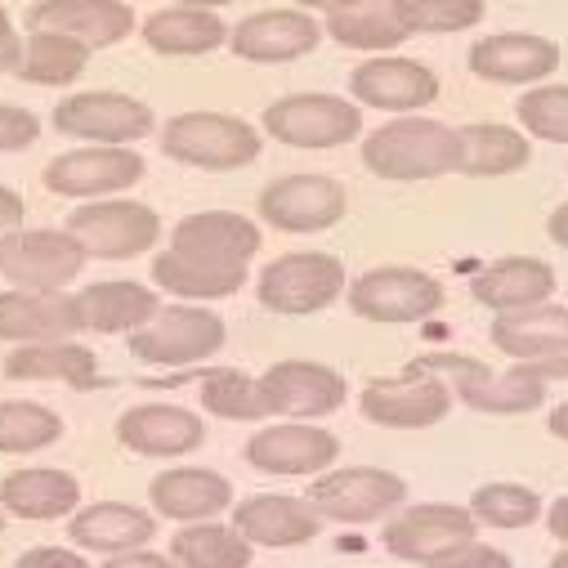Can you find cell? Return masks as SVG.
Instances as JSON below:
<instances>
[{"label": "cell", "mask_w": 568, "mask_h": 568, "mask_svg": "<svg viewBox=\"0 0 568 568\" xmlns=\"http://www.w3.org/2000/svg\"><path fill=\"white\" fill-rule=\"evenodd\" d=\"M255 211L277 233H323L345 220L349 197L332 175H282L260 193Z\"/></svg>", "instance_id": "12"}, {"label": "cell", "mask_w": 568, "mask_h": 568, "mask_svg": "<svg viewBox=\"0 0 568 568\" xmlns=\"http://www.w3.org/2000/svg\"><path fill=\"white\" fill-rule=\"evenodd\" d=\"M287 149H341L363 134V108L341 94H287L260 121Z\"/></svg>", "instance_id": "8"}, {"label": "cell", "mask_w": 568, "mask_h": 568, "mask_svg": "<svg viewBox=\"0 0 568 568\" xmlns=\"http://www.w3.org/2000/svg\"><path fill=\"white\" fill-rule=\"evenodd\" d=\"M144 45L153 54H166V59H197V54H211L229 41V28L220 14L211 10H189V6H166L158 14L144 19Z\"/></svg>", "instance_id": "34"}, {"label": "cell", "mask_w": 568, "mask_h": 568, "mask_svg": "<svg viewBox=\"0 0 568 568\" xmlns=\"http://www.w3.org/2000/svg\"><path fill=\"white\" fill-rule=\"evenodd\" d=\"M233 528L242 532L246 546H305L323 532V515L305 497L260 493V497L237 501Z\"/></svg>", "instance_id": "24"}, {"label": "cell", "mask_w": 568, "mask_h": 568, "mask_svg": "<svg viewBox=\"0 0 568 568\" xmlns=\"http://www.w3.org/2000/svg\"><path fill=\"white\" fill-rule=\"evenodd\" d=\"M153 532H158V519L139 506H125V501H94L68 519V537L81 550H99V555L144 550L153 541Z\"/></svg>", "instance_id": "30"}, {"label": "cell", "mask_w": 568, "mask_h": 568, "mask_svg": "<svg viewBox=\"0 0 568 568\" xmlns=\"http://www.w3.org/2000/svg\"><path fill=\"white\" fill-rule=\"evenodd\" d=\"M475 515L466 506H448V501H425V506H407L394 510V519H385V546L389 555L407 559V564H430L435 555L475 541Z\"/></svg>", "instance_id": "18"}, {"label": "cell", "mask_w": 568, "mask_h": 568, "mask_svg": "<svg viewBox=\"0 0 568 568\" xmlns=\"http://www.w3.org/2000/svg\"><path fill=\"white\" fill-rule=\"evenodd\" d=\"M354 6H363V0H296V10H323V14H341V10H354Z\"/></svg>", "instance_id": "53"}, {"label": "cell", "mask_w": 568, "mask_h": 568, "mask_svg": "<svg viewBox=\"0 0 568 568\" xmlns=\"http://www.w3.org/2000/svg\"><path fill=\"white\" fill-rule=\"evenodd\" d=\"M358 407L372 425H385V430H425V425H439L453 412V389L444 376H425L407 367L403 376L367 381Z\"/></svg>", "instance_id": "13"}, {"label": "cell", "mask_w": 568, "mask_h": 568, "mask_svg": "<svg viewBox=\"0 0 568 568\" xmlns=\"http://www.w3.org/2000/svg\"><path fill=\"white\" fill-rule=\"evenodd\" d=\"M85 68H90V50L81 41H68L54 32H28L14 72L28 85H72Z\"/></svg>", "instance_id": "38"}, {"label": "cell", "mask_w": 568, "mask_h": 568, "mask_svg": "<svg viewBox=\"0 0 568 568\" xmlns=\"http://www.w3.org/2000/svg\"><path fill=\"white\" fill-rule=\"evenodd\" d=\"M345 292V264L327 251H292V255H277L260 268L255 282V296L268 314L282 318H305L327 310L336 296Z\"/></svg>", "instance_id": "4"}, {"label": "cell", "mask_w": 568, "mask_h": 568, "mask_svg": "<svg viewBox=\"0 0 568 568\" xmlns=\"http://www.w3.org/2000/svg\"><path fill=\"white\" fill-rule=\"evenodd\" d=\"M19 54H23V41H19V32L0 37V72H14V68H19Z\"/></svg>", "instance_id": "52"}, {"label": "cell", "mask_w": 568, "mask_h": 568, "mask_svg": "<svg viewBox=\"0 0 568 568\" xmlns=\"http://www.w3.org/2000/svg\"><path fill=\"white\" fill-rule=\"evenodd\" d=\"M59 435H63V420L45 403H32V398H6L0 403V453L6 457L41 453V448L59 444Z\"/></svg>", "instance_id": "39"}, {"label": "cell", "mask_w": 568, "mask_h": 568, "mask_svg": "<svg viewBox=\"0 0 568 568\" xmlns=\"http://www.w3.org/2000/svg\"><path fill=\"white\" fill-rule=\"evenodd\" d=\"M144 158L134 149H72L63 158H54L45 171H41V184L54 193V197H112V193H125L144 180Z\"/></svg>", "instance_id": "17"}, {"label": "cell", "mask_w": 568, "mask_h": 568, "mask_svg": "<svg viewBox=\"0 0 568 568\" xmlns=\"http://www.w3.org/2000/svg\"><path fill=\"white\" fill-rule=\"evenodd\" d=\"M488 341L515 363H546L568 358V310L564 305H532L519 314H497Z\"/></svg>", "instance_id": "28"}, {"label": "cell", "mask_w": 568, "mask_h": 568, "mask_svg": "<svg viewBox=\"0 0 568 568\" xmlns=\"http://www.w3.org/2000/svg\"><path fill=\"white\" fill-rule=\"evenodd\" d=\"M532 158L528 134H519L515 125L501 121H475L457 130V175L470 180H497V175H515L524 171Z\"/></svg>", "instance_id": "32"}, {"label": "cell", "mask_w": 568, "mask_h": 568, "mask_svg": "<svg viewBox=\"0 0 568 568\" xmlns=\"http://www.w3.org/2000/svg\"><path fill=\"white\" fill-rule=\"evenodd\" d=\"M550 435L568 444V403H559V407L550 412Z\"/></svg>", "instance_id": "54"}, {"label": "cell", "mask_w": 568, "mask_h": 568, "mask_svg": "<svg viewBox=\"0 0 568 568\" xmlns=\"http://www.w3.org/2000/svg\"><path fill=\"white\" fill-rule=\"evenodd\" d=\"M260 242H264L260 224L237 211H197V215H184L171 233V251L215 260V264H251Z\"/></svg>", "instance_id": "26"}, {"label": "cell", "mask_w": 568, "mask_h": 568, "mask_svg": "<svg viewBox=\"0 0 568 568\" xmlns=\"http://www.w3.org/2000/svg\"><path fill=\"white\" fill-rule=\"evenodd\" d=\"M14 568H90L85 555H72L68 546H32L19 555Z\"/></svg>", "instance_id": "46"}, {"label": "cell", "mask_w": 568, "mask_h": 568, "mask_svg": "<svg viewBox=\"0 0 568 568\" xmlns=\"http://www.w3.org/2000/svg\"><path fill=\"white\" fill-rule=\"evenodd\" d=\"M153 287L180 296V301H224L246 287V264H215L180 251H158L153 255Z\"/></svg>", "instance_id": "33"}, {"label": "cell", "mask_w": 568, "mask_h": 568, "mask_svg": "<svg viewBox=\"0 0 568 568\" xmlns=\"http://www.w3.org/2000/svg\"><path fill=\"white\" fill-rule=\"evenodd\" d=\"M546 233H550V242H555V246H564V251H568V202L550 211V220H546Z\"/></svg>", "instance_id": "51"}, {"label": "cell", "mask_w": 568, "mask_h": 568, "mask_svg": "<svg viewBox=\"0 0 568 568\" xmlns=\"http://www.w3.org/2000/svg\"><path fill=\"white\" fill-rule=\"evenodd\" d=\"M559 68V45L537 32H497L470 45V72L493 85H537Z\"/></svg>", "instance_id": "22"}, {"label": "cell", "mask_w": 568, "mask_h": 568, "mask_svg": "<svg viewBox=\"0 0 568 568\" xmlns=\"http://www.w3.org/2000/svg\"><path fill=\"white\" fill-rule=\"evenodd\" d=\"M23 220H28V202H23V193L10 189V184H0V242L14 237V233L23 229Z\"/></svg>", "instance_id": "47"}, {"label": "cell", "mask_w": 568, "mask_h": 568, "mask_svg": "<svg viewBox=\"0 0 568 568\" xmlns=\"http://www.w3.org/2000/svg\"><path fill=\"white\" fill-rule=\"evenodd\" d=\"M149 501L162 519H180V524H206L215 515H224L233 506V484L215 470L202 466H180L166 470L149 484Z\"/></svg>", "instance_id": "27"}, {"label": "cell", "mask_w": 568, "mask_h": 568, "mask_svg": "<svg viewBox=\"0 0 568 568\" xmlns=\"http://www.w3.org/2000/svg\"><path fill=\"white\" fill-rule=\"evenodd\" d=\"M519 125L546 144H568V85H532L515 103Z\"/></svg>", "instance_id": "43"}, {"label": "cell", "mask_w": 568, "mask_h": 568, "mask_svg": "<svg viewBox=\"0 0 568 568\" xmlns=\"http://www.w3.org/2000/svg\"><path fill=\"white\" fill-rule=\"evenodd\" d=\"M420 568H515V564H510L506 550H497V546H488V541L475 537V541H462V546L435 555L430 564H420Z\"/></svg>", "instance_id": "45"}, {"label": "cell", "mask_w": 568, "mask_h": 568, "mask_svg": "<svg viewBox=\"0 0 568 568\" xmlns=\"http://www.w3.org/2000/svg\"><path fill=\"white\" fill-rule=\"evenodd\" d=\"M546 528H550V537H559V541L568 546V497H559V501L546 510Z\"/></svg>", "instance_id": "49"}, {"label": "cell", "mask_w": 568, "mask_h": 568, "mask_svg": "<svg viewBox=\"0 0 568 568\" xmlns=\"http://www.w3.org/2000/svg\"><path fill=\"white\" fill-rule=\"evenodd\" d=\"M68 233L81 242L90 260H134L158 246L162 215L130 197H103V202H81L68 215Z\"/></svg>", "instance_id": "7"}, {"label": "cell", "mask_w": 568, "mask_h": 568, "mask_svg": "<svg viewBox=\"0 0 568 568\" xmlns=\"http://www.w3.org/2000/svg\"><path fill=\"white\" fill-rule=\"evenodd\" d=\"M537 381H568V358H546V363H524Z\"/></svg>", "instance_id": "50"}, {"label": "cell", "mask_w": 568, "mask_h": 568, "mask_svg": "<svg viewBox=\"0 0 568 568\" xmlns=\"http://www.w3.org/2000/svg\"><path fill=\"white\" fill-rule=\"evenodd\" d=\"M0 510L14 519H68L81 510V484L68 470L28 466L0 479Z\"/></svg>", "instance_id": "31"}, {"label": "cell", "mask_w": 568, "mask_h": 568, "mask_svg": "<svg viewBox=\"0 0 568 568\" xmlns=\"http://www.w3.org/2000/svg\"><path fill=\"white\" fill-rule=\"evenodd\" d=\"M0 532H6V510H0Z\"/></svg>", "instance_id": "58"}, {"label": "cell", "mask_w": 568, "mask_h": 568, "mask_svg": "<svg viewBox=\"0 0 568 568\" xmlns=\"http://www.w3.org/2000/svg\"><path fill=\"white\" fill-rule=\"evenodd\" d=\"M175 6H189V10H224V6H233V0H175Z\"/></svg>", "instance_id": "55"}, {"label": "cell", "mask_w": 568, "mask_h": 568, "mask_svg": "<svg viewBox=\"0 0 568 568\" xmlns=\"http://www.w3.org/2000/svg\"><path fill=\"white\" fill-rule=\"evenodd\" d=\"M349 94L358 108L376 112H398L412 116L439 99V72L425 68L420 59H398V54H376L349 72Z\"/></svg>", "instance_id": "16"}, {"label": "cell", "mask_w": 568, "mask_h": 568, "mask_svg": "<svg viewBox=\"0 0 568 568\" xmlns=\"http://www.w3.org/2000/svg\"><path fill=\"white\" fill-rule=\"evenodd\" d=\"M470 515H475V524H488V528H528V524H537V515H541V497L532 493V488H524V484H510V479H501V484H484V488H475V497H470V506H466Z\"/></svg>", "instance_id": "42"}, {"label": "cell", "mask_w": 568, "mask_h": 568, "mask_svg": "<svg viewBox=\"0 0 568 568\" xmlns=\"http://www.w3.org/2000/svg\"><path fill=\"white\" fill-rule=\"evenodd\" d=\"M349 310L367 323H420L444 310V282L425 268L381 264L349 282Z\"/></svg>", "instance_id": "9"}, {"label": "cell", "mask_w": 568, "mask_h": 568, "mask_svg": "<svg viewBox=\"0 0 568 568\" xmlns=\"http://www.w3.org/2000/svg\"><path fill=\"white\" fill-rule=\"evenodd\" d=\"M77 310H81V327L85 332H99V336H116V332H139L158 310V292L144 287V282H130V277H116V282H90V287L77 292Z\"/></svg>", "instance_id": "29"}, {"label": "cell", "mask_w": 568, "mask_h": 568, "mask_svg": "<svg viewBox=\"0 0 568 568\" xmlns=\"http://www.w3.org/2000/svg\"><path fill=\"white\" fill-rule=\"evenodd\" d=\"M81 327L77 296L68 292H0V341L14 345H50L72 341Z\"/></svg>", "instance_id": "23"}, {"label": "cell", "mask_w": 568, "mask_h": 568, "mask_svg": "<svg viewBox=\"0 0 568 568\" xmlns=\"http://www.w3.org/2000/svg\"><path fill=\"white\" fill-rule=\"evenodd\" d=\"M323 519L336 524H367V519H385L407 501V484L394 470L381 466H345V470H323L310 484L305 497Z\"/></svg>", "instance_id": "11"}, {"label": "cell", "mask_w": 568, "mask_h": 568, "mask_svg": "<svg viewBox=\"0 0 568 568\" xmlns=\"http://www.w3.org/2000/svg\"><path fill=\"white\" fill-rule=\"evenodd\" d=\"M85 251L68 229H19L0 242V273L14 292H63L81 277Z\"/></svg>", "instance_id": "10"}, {"label": "cell", "mask_w": 568, "mask_h": 568, "mask_svg": "<svg viewBox=\"0 0 568 568\" xmlns=\"http://www.w3.org/2000/svg\"><path fill=\"white\" fill-rule=\"evenodd\" d=\"M6 376L10 381H63L72 389H94L99 385V358L94 349L77 341H50V345H19L6 354Z\"/></svg>", "instance_id": "35"}, {"label": "cell", "mask_w": 568, "mask_h": 568, "mask_svg": "<svg viewBox=\"0 0 568 568\" xmlns=\"http://www.w3.org/2000/svg\"><path fill=\"white\" fill-rule=\"evenodd\" d=\"M28 32H54L85 50H108L134 32V10L125 0H37L28 10Z\"/></svg>", "instance_id": "19"}, {"label": "cell", "mask_w": 568, "mask_h": 568, "mask_svg": "<svg viewBox=\"0 0 568 568\" xmlns=\"http://www.w3.org/2000/svg\"><path fill=\"white\" fill-rule=\"evenodd\" d=\"M407 37H448L484 19V0H389Z\"/></svg>", "instance_id": "41"}, {"label": "cell", "mask_w": 568, "mask_h": 568, "mask_svg": "<svg viewBox=\"0 0 568 568\" xmlns=\"http://www.w3.org/2000/svg\"><path fill=\"white\" fill-rule=\"evenodd\" d=\"M202 407L224 420H268L273 416L260 381L237 367H215L202 376Z\"/></svg>", "instance_id": "40"}, {"label": "cell", "mask_w": 568, "mask_h": 568, "mask_svg": "<svg viewBox=\"0 0 568 568\" xmlns=\"http://www.w3.org/2000/svg\"><path fill=\"white\" fill-rule=\"evenodd\" d=\"M246 466L260 475H323L336 466L341 457V439L323 425H305V420H282V425H264L255 430L242 448Z\"/></svg>", "instance_id": "14"}, {"label": "cell", "mask_w": 568, "mask_h": 568, "mask_svg": "<svg viewBox=\"0 0 568 568\" xmlns=\"http://www.w3.org/2000/svg\"><path fill=\"white\" fill-rule=\"evenodd\" d=\"M10 32H14V23H10V10L0 6V37H10Z\"/></svg>", "instance_id": "56"}, {"label": "cell", "mask_w": 568, "mask_h": 568, "mask_svg": "<svg viewBox=\"0 0 568 568\" xmlns=\"http://www.w3.org/2000/svg\"><path fill=\"white\" fill-rule=\"evenodd\" d=\"M41 139V116L19 108V103H0V153H23Z\"/></svg>", "instance_id": "44"}, {"label": "cell", "mask_w": 568, "mask_h": 568, "mask_svg": "<svg viewBox=\"0 0 568 568\" xmlns=\"http://www.w3.org/2000/svg\"><path fill=\"white\" fill-rule=\"evenodd\" d=\"M116 439L139 457H184L202 448L206 425L197 412L175 403H139L116 416Z\"/></svg>", "instance_id": "21"}, {"label": "cell", "mask_w": 568, "mask_h": 568, "mask_svg": "<svg viewBox=\"0 0 568 568\" xmlns=\"http://www.w3.org/2000/svg\"><path fill=\"white\" fill-rule=\"evenodd\" d=\"M175 568H246L251 546L233 524H189L171 537Z\"/></svg>", "instance_id": "37"}, {"label": "cell", "mask_w": 568, "mask_h": 568, "mask_svg": "<svg viewBox=\"0 0 568 568\" xmlns=\"http://www.w3.org/2000/svg\"><path fill=\"white\" fill-rule=\"evenodd\" d=\"M407 367L425 372V376H448V389L466 407L488 412V416H524V412L541 407V398H546V381H537L524 363H515L510 372H493L488 363L466 358V354H425Z\"/></svg>", "instance_id": "2"}, {"label": "cell", "mask_w": 568, "mask_h": 568, "mask_svg": "<svg viewBox=\"0 0 568 568\" xmlns=\"http://www.w3.org/2000/svg\"><path fill=\"white\" fill-rule=\"evenodd\" d=\"M363 166L381 180L416 184L439 180L457 166V130L430 116H394L363 139Z\"/></svg>", "instance_id": "1"}, {"label": "cell", "mask_w": 568, "mask_h": 568, "mask_svg": "<svg viewBox=\"0 0 568 568\" xmlns=\"http://www.w3.org/2000/svg\"><path fill=\"white\" fill-rule=\"evenodd\" d=\"M550 568H568V546H564V550H559V555L550 559Z\"/></svg>", "instance_id": "57"}, {"label": "cell", "mask_w": 568, "mask_h": 568, "mask_svg": "<svg viewBox=\"0 0 568 568\" xmlns=\"http://www.w3.org/2000/svg\"><path fill=\"white\" fill-rule=\"evenodd\" d=\"M323 32L345 45V50H363V54H389L407 41L403 23L394 19V6L389 0H363L354 10H341V14H327Z\"/></svg>", "instance_id": "36"}, {"label": "cell", "mask_w": 568, "mask_h": 568, "mask_svg": "<svg viewBox=\"0 0 568 568\" xmlns=\"http://www.w3.org/2000/svg\"><path fill=\"white\" fill-rule=\"evenodd\" d=\"M103 568H175V559L153 555V550H125V555H108Z\"/></svg>", "instance_id": "48"}, {"label": "cell", "mask_w": 568, "mask_h": 568, "mask_svg": "<svg viewBox=\"0 0 568 568\" xmlns=\"http://www.w3.org/2000/svg\"><path fill=\"white\" fill-rule=\"evenodd\" d=\"M470 296L493 314H519L532 305H550L555 296V268L537 255H506L475 273Z\"/></svg>", "instance_id": "25"}, {"label": "cell", "mask_w": 568, "mask_h": 568, "mask_svg": "<svg viewBox=\"0 0 568 568\" xmlns=\"http://www.w3.org/2000/svg\"><path fill=\"white\" fill-rule=\"evenodd\" d=\"M260 130L229 112H180L162 125V153L197 171H242L260 158Z\"/></svg>", "instance_id": "3"}, {"label": "cell", "mask_w": 568, "mask_h": 568, "mask_svg": "<svg viewBox=\"0 0 568 568\" xmlns=\"http://www.w3.org/2000/svg\"><path fill=\"white\" fill-rule=\"evenodd\" d=\"M229 327L215 310L202 305H162L144 327L130 332V354L153 367H193L220 354Z\"/></svg>", "instance_id": "6"}, {"label": "cell", "mask_w": 568, "mask_h": 568, "mask_svg": "<svg viewBox=\"0 0 568 568\" xmlns=\"http://www.w3.org/2000/svg\"><path fill=\"white\" fill-rule=\"evenodd\" d=\"M264 403L273 416H287V420H318L345 407L349 385L336 367L327 363H310V358H287V363H273L260 376Z\"/></svg>", "instance_id": "15"}, {"label": "cell", "mask_w": 568, "mask_h": 568, "mask_svg": "<svg viewBox=\"0 0 568 568\" xmlns=\"http://www.w3.org/2000/svg\"><path fill=\"white\" fill-rule=\"evenodd\" d=\"M323 41V23L305 10H260L229 28V50L246 63H292L314 54Z\"/></svg>", "instance_id": "20"}, {"label": "cell", "mask_w": 568, "mask_h": 568, "mask_svg": "<svg viewBox=\"0 0 568 568\" xmlns=\"http://www.w3.org/2000/svg\"><path fill=\"white\" fill-rule=\"evenodd\" d=\"M50 125L68 139H85L94 149H130L134 139H149L158 116L144 99L116 90H77L54 103Z\"/></svg>", "instance_id": "5"}]
</instances>
